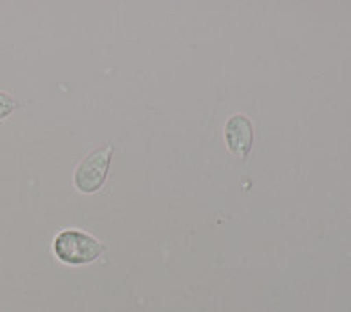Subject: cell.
<instances>
[{
    "label": "cell",
    "mask_w": 351,
    "mask_h": 312,
    "mask_svg": "<svg viewBox=\"0 0 351 312\" xmlns=\"http://www.w3.org/2000/svg\"><path fill=\"white\" fill-rule=\"evenodd\" d=\"M53 251L56 258L67 265H86L95 261L102 255L104 246L95 237L83 230H64L55 237Z\"/></svg>",
    "instance_id": "1"
},
{
    "label": "cell",
    "mask_w": 351,
    "mask_h": 312,
    "mask_svg": "<svg viewBox=\"0 0 351 312\" xmlns=\"http://www.w3.org/2000/svg\"><path fill=\"white\" fill-rule=\"evenodd\" d=\"M112 146H102L95 149L84 158L76 168L74 174V184L83 193H95L104 186L108 179L109 165L112 158Z\"/></svg>",
    "instance_id": "2"
},
{
    "label": "cell",
    "mask_w": 351,
    "mask_h": 312,
    "mask_svg": "<svg viewBox=\"0 0 351 312\" xmlns=\"http://www.w3.org/2000/svg\"><path fill=\"white\" fill-rule=\"evenodd\" d=\"M225 140L232 155L246 158L253 146V123L244 114H234L225 123Z\"/></svg>",
    "instance_id": "3"
},
{
    "label": "cell",
    "mask_w": 351,
    "mask_h": 312,
    "mask_svg": "<svg viewBox=\"0 0 351 312\" xmlns=\"http://www.w3.org/2000/svg\"><path fill=\"white\" fill-rule=\"evenodd\" d=\"M18 102L12 99L9 93L0 92V121L5 120L8 116H11L12 112L16 111Z\"/></svg>",
    "instance_id": "4"
}]
</instances>
